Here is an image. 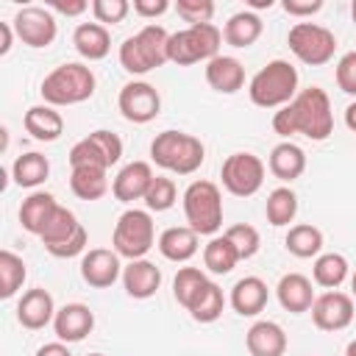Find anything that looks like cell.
Wrapping results in <instances>:
<instances>
[{
    "label": "cell",
    "instance_id": "cell-4",
    "mask_svg": "<svg viewBox=\"0 0 356 356\" xmlns=\"http://www.w3.org/2000/svg\"><path fill=\"white\" fill-rule=\"evenodd\" d=\"M150 159L175 175H192L206 159V147L197 136L184 131H161L150 142Z\"/></svg>",
    "mask_w": 356,
    "mask_h": 356
},
{
    "label": "cell",
    "instance_id": "cell-23",
    "mask_svg": "<svg viewBox=\"0 0 356 356\" xmlns=\"http://www.w3.org/2000/svg\"><path fill=\"white\" fill-rule=\"evenodd\" d=\"M206 83L220 95H234L245 86V67L234 56H214L206 64Z\"/></svg>",
    "mask_w": 356,
    "mask_h": 356
},
{
    "label": "cell",
    "instance_id": "cell-9",
    "mask_svg": "<svg viewBox=\"0 0 356 356\" xmlns=\"http://www.w3.org/2000/svg\"><path fill=\"white\" fill-rule=\"evenodd\" d=\"M39 239H42V245H44V250L50 256H56V259H72V256H78V253L86 250L89 234H86V228L78 222V217L70 209L58 206L56 214L50 217V222L44 225V231H42Z\"/></svg>",
    "mask_w": 356,
    "mask_h": 356
},
{
    "label": "cell",
    "instance_id": "cell-21",
    "mask_svg": "<svg viewBox=\"0 0 356 356\" xmlns=\"http://www.w3.org/2000/svg\"><path fill=\"white\" fill-rule=\"evenodd\" d=\"M275 298H278V303H281L284 312L303 314V312L312 309V303H314L317 295H314V286H312V281L306 275L286 273V275H281V281L275 286Z\"/></svg>",
    "mask_w": 356,
    "mask_h": 356
},
{
    "label": "cell",
    "instance_id": "cell-38",
    "mask_svg": "<svg viewBox=\"0 0 356 356\" xmlns=\"http://www.w3.org/2000/svg\"><path fill=\"white\" fill-rule=\"evenodd\" d=\"M206 281H209V278H206V273H203L200 267H181V270L175 273V278H172V295H175V300H178L184 309H189L192 298L200 292V286H203Z\"/></svg>",
    "mask_w": 356,
    "mask_h": 356
},
{
    "label": "cell",
    "instance_id": "cell-41",
    "mask_svg": "<svg viewBox=\"0 0 356 356\" xmlns=\"http://www.w3.org/2000/svg\"><path fill=\"white\" fill-rule=\"evenodd\" d=\"M70 167H103V170H108L106 159L100 156V150L92 145L89 136L78 139V142L70 147Z\"/></svg>",
    "mask_w": 356,
    "mask_h": 356
},
{
    "label": "cell",
    "instance_id": "cell-24",
    "mask_svg": "<svg viewBox=\"0 0 356 356\" xmlns=\"http://www.w3.org/2000/svg\"><path fill=\"white\" fill-rule=\"evenodd\" d=\"M58 206H61V203H58L50 192L36 189V192H31V195L22 200V206H19V225H22L28 234L42 236L44 225L50 222V217L56 214Z\"/></svg>",
    "mask_w": 356,
    "mask_h": 356
},
{
    "label": "cell",
    "instance_id": "cell-39",
    "mask_svg": "<svg viewBox=\"0 0 356 356\" xmlns=\"http://www.w3.org/2000/svg\"><path fill=\"white\" fill-rule=\"evenodd\" d=\"M178 200V189H175V181L167 178V175H156L147 195H145V206L147 211H167L172 209Z\"/></svg>",
    "mask_w": 356,
    "mask_h": 356
},
{
    "label": "cell",
    "instance_id": "cell-56",
    "mask_svg": "<svg viewBox=\"0 0 356 356\" xmlns=\"http://www.w3.org/2000/svg\"><path fill=\"white\" fill-rule=\"evenodd\" d=\"M86 356H103V353H86Z\"/></svg>",
    "mask_w": 356,
    "mask_h": 356
},
{
    "label": "cell",
    "instance_id": "cell-36",
    "mask_svg": "<svg viewBox=\"0 0 356 356\" xmlns=\"http://www.w3.org/2000/svg\"><path fill=\"white\" fill-rule=\"evenodd\" d=\"M264 214H267V222L281 228V225H289L298 214V195L289 189V186H275L270 195H267V203H264Z\"/></svg>",
    "mask_w": 356,
    "mask_h": 356
},
{
    "label": "cell",
    "instance_id": "cell-29",
    "mask_svg": "<svg viewBox=\"0 0 356 356\" xmlns=\"http://www.w3.org/2000/svg\"><path fill=\"white\" fill-rule=\"evenodd\" d=\"M261 31H264L261 17L245 8V11H236V14L228 17V22L222 28V39L231 47H250L261 36Z\"/></svg>",
    "mask_w": 356,
    "mask_h": 356
},
{
    "label": "cell",
    "instance_id": "cell-19",
    "mask_svg": "<svg viewBox=\"0 0 356 356\" xmlns=\"http://www.w3.org/2000/svg\"><path fill=\"white\" fill-rule=\"evenodd\" d=\"M122 286L134 300H147L161 286V270L147 259H134L122 267Z\"/></svg>",
    "mask_w": 356,
    "mask_h": 356
},
{
    "label": "cell",
    "instance_id": "cell-31",
    "mask_svg": "<svg viewBox=\"0 0 356 356\" xmlns=\"http://www.w3.org/2000/svg\"><path fill=\"white\" fill-rule=\"evenodd\" d=\"M70 189L81 200H100L108 192V170H103V167H72Z\"/></svg>",
    "mask_w": 356,
    "mask_h": 356
},
{
    "label": "cell",
    "instance_id": "cell-45",
    "mask_svg": "<svg viewBox=\"0 0 356 356\" xmlns=\"http://www.w3.org/2000/svg\"><path fill=\"white\" fill-rule=\"evenodd\" d=\"M337 86H339L345 95H353V97H356V50L345 53V56L337 61Z\"/></svg>",
    "mask_w": 356,
    "mask_h": 356
},
{
    "label": "cell",
    "instance_id": "cell-34",
    "mask_svg": "<svg viewBox=\"0 0 356 356\" xmlns=\"http://www.w3.org/2000/svg\"><path fill=\"white\" fill-rule=\"evenodd\" d=\"M239 261V253L236 248L228 242V236H211L203 248V267L211 273V275H228Z\"/></svg>",
    "mask_w": 356,
    "mask_h": 356
},
{
    "label": "cell",
    "instance_id": "cell-44",
    "mask_svg": "<svg viewBox=\"0 0 356 356\" xmlns=\"http://www.w3.org/2000/svg\"><path fill=\"white\" fill-rule=\"evenodd\" d=\"M89 139H92V145L100 150V156L106 159V164H108V167H111V164H117V161L122 159V139H120L114 131L97 128V131H92V134H89Z\"/></svg>",
    "mask_w": 356,
    "mask_h": 356
},
{
    "label": "cell",
    "instance_id": "cell-18",
    "mask_svg": "<svg viewBox=\"0 0 356 356\" xmlns=\"http://www.w3.org/2000/svg\"><path fill=\"white\" fill-rule=\"evenodd\" d=\"M153 178H156V175H153V170H150L147 161H131V164H125V167L117 172V178L111 181V192H114V197H117L120 203L145 200V195H147Z\"/></svg>",
    "mask_w": 356,
    "mask_h": 356
},
{
    "label": "cell",
    "instance_id": "cell-40",
    "mask_svg": "<svg viewBox=\"0 0 356 356\" xmlns=\"http://www.w3.org/2000/svg\"><path fill=\"white\" fill-rule=\"evenodd\" d=\"M225 236H228V242L236 248L239 261L256 256L259 248H261V236H259V231H256L250 222H236V225H231V228L225 231Z\"/></svg>",
    "mask_w": 356,
    "mask_h": 356
},
{
    "label": "cell",
    "instance_id": "cell-42",
    "mask_svg": "<svg viewBox=\"0 0 356 356\" xmlns=\"http://www.w3.org/2000/svg\"><path fill=\"white\" fill-rule=\"evenodd\" d=\"M131 8L134 6L128 0H95L92 3V14H95V19L100 25H117V22H122Z\"/></svg>",
    "mask_w": 356,
    "mask_h": 356
},
{
    "label": "cell",
    "instance_id": "cell-17",
    "mask_svg": "<svg viewBox=\"0 0 356 356\" xmlns=\"http://www.w3.org/2000/svg\"><path fill=\"white\" fill-rule=\"evenodd\" d=\"M92 328H95V312L86 303H64L56 312L53 331L58 342H81L92 334Z\"/></svg>",
    "mask_w": 356,
    "mask_h": 356
},
{
    "label": "cell",
    "instance_id": "cell-50",
    "mask_svg": "<svg viewBox=\"0 0 356 356\" xmlns=\"http://www.w3.org/2000/svg\"><path fill=\"white\" fill-rule=\"evenodd\" d=\"M36 356H72V353H70L67 342H47L36 350Z\"/></svg>",
    "mask_w": 356,
    "mask_h": 356
},
{
    "label": "cell",
    "instance_id": "cell-49",
    "mask_svg": "<svg viewBox=\"0 0 356 356\" xmlns=\"http://www.w3.org/2000/svg\"><path fill=\"white\" fill-rule=\"evenodd\" d=\"M14 25L11 22H0V56H6L11 50V42H14Z\"/></svg>",
    "mask_w": 356,
    "mask_h": 356
},
{
    "label": "cell",
    "instance_id": "cell-54",
    "mask_svg": "<svg viewBox=\"0 0 356 356\" xmlns=\"http://www.w3.org/2000/svg\"><path fill=\"white\" fill-rule=\"evenodd\" d=\"M350 292H353V295H350V298H356V273H353V275H350Z\"/></svg>",
    "mask_w": 356,
    "mask_h": 356
},
{
    "label": "cell",
    "instance_id": "cell-53",
    "mask_svg": "<svg viewBox=\"0 0 356 356\" xmlns=\"http://www.w3.org/2000/svg\"><path fill=\"white\" fill-rule=\"evenodd\" d=\"M345 356H356V339H350V342H348V348H345Z\"/></svg>",
    "mask_w": 356,
    "mask_h": 356
},
{
    "label": "cell",
    "instance_id": "cell-20",
    "mask_svg": "<svg viewBox=\"0 0 356 356\" xmlns=\"http://www.w3.org/2000/svg\"><path fill=\"white\" fill-rule=\"evenodd\" d=\"M286 345L284 328L273 320H256L245 334V348L250 356H284Z\"/></svg>",
    "mask_w": 356,
    "mask_h": 356
},
{
    "label": "cell",
    "instance_id": "cell-6",
    "mask_svg": "<svg viewBox=\"0 0 356 356\" xmlns=\"http://www.w3.org/2000/svg\"><path fill=\"white\" fill-rule=\"evenodd\" d=\"M220 42H222V31L214 22L189 25L184 31L170 33L167 58L178 67H189V64H197V61L209 64L214 56H220Z\"/></svg>",
    "mask_w": 356,
    "mask_h": 356
},
{
    "label": "cell",
    "instance_id": "cell-13",
    "mask_svg": "<svg viewBox=\"0 0 356 356\" xmlns=\"http://www.w3.org/2000/svg\"><path fill=\"white\" fill-rule=\"evenodd\" d=\"M117 106H120V114L134 122V125H145L150 120L159 117L161 111V97L156 92L153 83L147 81H131L120 89V97H117Z\"/></svg>",
    "mask_w": 356,
    "mask_h": 356
},
{
    "label": "cell",
    "instance_id": "cell-22",
    "mask_svg": "<svg viewBox=\"0 0 356 356\" xmlns=\"http://www.w3.org/2000/svg\"><path fill=\"white\" fill-rule=\"evenodd\" d=\"M267 298H270V289L267 284L259 278V275H245L239 278L234 286H231V309L242 317H256L259 312H264L267 306Z\"/></svg>",
    "mask_w": 356,
    "mask_h": 356
},
{
    "label": "cell",
    "instance_id": "cell-3",
    "mask_svg": "<svg viewBox=\"0 0 356 356\" xmlns=\"http://www.w3.org/2000/svg\"><path fill=\"white\" fill-rule=\"evenodd\" d=\"M248 95L259 108H284L298 95V70L284 58H273L250 78Z\"/></svg>",
    "mask_w": 356,
    "mask_h": 356
},
{
    "label": "cell",
    "instance_id": "cell-2",
    "mask_svg": "<svg viewBox=\"0 0 356 356\" xmlns=\"http://www.w3.org/2000/svg\"><path fill=\"white\" fill-rule=\"evenodd\" d=\"M95 72L81 64V61H67V64H58L53 72L44 75L42 86H39V95L47 106H75V103H83L95 95Z\"/></svg>",
    "mask_w": 356,
    "mask_h": 356
},
{
    "label": "cell",
    "instance_id": "cell-30",
    "mask_svg": "<svg viewBox=\"0 0 356 356\" xmlns=\"http://www.w3.org/2000/svg\"><path fill=\"white\" fill-rule=\"evenodd\" d=\"M47 175H50V161H47V156H42L36 150L17 156L11 164V178L22 189H36L39 184L47 181Z\"/></svg>",
    "mask_w": 356,
    "mask_h": 356
},
{
    "label": "cell",
    "instance_id": "cell-48",
    "mask_svg": "<svg viewBox=\"0 0 356 356\" xmlns=\"http://www.w3.org/2000/svg\"><path fill=\"white\" fill-rule=\"evenodd\" d=\"M47 8L58 11V14H67V17H78L89 8L86 0H47Z\"/></svg>",
    "mask_w": 356,
    "mask_h": 356
},
{
    "label": "cell",
    "instance_id": "cell-46",
    "mask_svg": "<svg viewBox=\"0 0 356 356\" xmlns=\"http://www.w3.org/2000/svg\"><path fill=\"white\" fill-rule=\"evenodd\" d=\"M281 8L289 14V17H312L323 8V0H284Z\"/></svg>",
    "mask_w": 356,
    "mask_h": 356
},
{
    "label": "cell",
    "instance_id": "cell-55",
    "mask_svg": "<svg viewBox=\"0 0 356 356\" xmlns=\"http://www.w3.org/2000/svg\"><path fill=\"white\" fill-rule=\"evenodd\" d=\"M350 17H353V22H356V0H353V6H350Z\"/></svg>",
    "mask_w": 356,
    "mask_h": 356
},
{
    "label": "cell",
    "instance_id": "cell-12",
    "mask_svg": "<svg viewBox=\"0 0 356 356\" xmlns=\"http://www.w3.org/2000/svg\"><path fill=\"white\" fill-rule=\"evenodd\" d=\"M14 33L22 44L28 47H47L53 44L56 33H58V25H56V17L47 6H25L17 11L14 17Z\"/></svg>",
    "mask_w": 356,
    "mask_h": 356
},
{
    "label": "cell",
    "instance_id": "cell-26",
    "mask_svg": "<svg viewBox=\"0 0 356 356\" xmlns=\"http://www.w3.org/2000/svg\"><path fill=\"white\" fill-rule=\"evenodd\" d=\"M72 44H75L78 56H83L86 61H100L111 50V33L100 22H81L72 31Z\"/></svg>",
    "mask_w": 356,
    "mask_h": 356
},
{
    "label": "cell",
    "instance_id": "cell-5",
    "mask_svg": "<svg viewBox=\"0 0 356 356\" xmlns=\"http://www.w3.org/2000/svg\"><path fill=\"white\" fill-rule=\"evenodd\" d=\"M167 42L170 33L161 25H145L139 33L128 36L120 44V64L131 75H145L156 67H161L167 58Z\"/></svg>",
    "mask_w": 356,
    "mask_h": 356
},
{
    "label": "cell",
    "instance_id": "cell-43",
    "mask_svg": "<svg viewBox=\"0 0 356 356\" xmlns=\"http://www.w3.org/2000/svg\"><path fill=\"white\" fill-rule=\"evenodd\" d=\"M175 11L184 22L189 25H203V22H211L214 17V3L211 0H178L175 3Z\"/></svg>",
    "mask_w": 356,
    "mask_h": 356
},
{
    "label": "cell",
    "instance_id": "cell-27",
    "mask_svg": "<svg viewBox=\"0 0 356 356\" xmlns=\"http://www.w3.org/2000/svg\"><path fill=\"white\" fill-rule=\"evenodd\" d=\"M22 125L36 142H56L64 134V117L47 103L44 106H31L22 117Z\"/></svg>",
    "mask_w": 356,
    "mask_h": 356
},
{
    "label": "cell",
    "instance_id": "cell-37",
    "mask_svg": "<svg viewBox=\"0 0 356 356\" xmlns=\"http://www.w3.org/2000/svg\"><path fill=\"white\" fill-rule=\"evenodd\" d=\"M28 278V267L22 261V256L11 253V250H0V298L8 300L19 292V286Z\"/></svg>",
    "mask_w": 356,
    "mask_h": 356
},
{
    "label": "cell",
    "instance_id": "cell-32",
    "mask_svg": "<svg viewBox=\"0 0 356 356\" xmlns=\"http://www.w3.org/2000/svg\"><path fill=\"white\" fill-rule=\"evenodd\" d=\"M222 309H225V295H222V289H220L214 281H206V284L200 286V292L192 298V303H189L186 312L192 314L195 323H214V320H220Z\"/></svg>",
    "mask_w": 356,
    "mask_h": 356
},
{
    "label": "cell",
    "instance_id": "cell-35",
    "mask_svg": "<svg viewBox=\"0 0 356 356\" xmlns=\"http://www.w3.org/2000/svg\"><path fill=\"white\" fill-rule=\"evenodd\" d=\"M348 273H350V264L342 253H320L312 267V278L323 289H337L339 284H345Z\"/></svg>",
    "mask_w": 356,
    "mask_h": 356
},
{
    "label": "cell",
    "instance_id": "cell-14",
    "mask_svg": "<svg viewBox=\"0 0 356 356\" xmlns=\"http://www.w3.org/2000/svg\"><path fill=\"white\" fill-rule=\"evenodd\" d=\"M309 312H312V323L320 331H342L353 323V314H356L353 298L339 289H328V292L317 295Z\"/></svg>",
    "mask_w": 356,
    "mask_h": 356
},
{
    "label": "cell",
    "instance_id": "cell-15",
    "mask_svg": "<svg viewBox=\"0 0 356 356\" xmlns=\"http://www.w3.org/2000/svg\"><path fill=\"white\" fill-rule=\"evenodd\" d=\"M81 278L95 289H108L117 278H122V264L117 250L108 248H92L81 259Z\"/></svg>",
    "mask_w": 356,
    "mask_h": 356
},
{
    "label": "cell",
    "instance_id": "cell-51",
    "mask_svg": "<svg viewBox=\"0 0 356 356\" xmlns=\"http://www.w3.org/2000/svg\"><path fill=\"white\" fill-rule=\"evenodd\" d=\"M345 125L356 134V100H353V103H348V108H345Z\"/></svg>",
    "mask_w": 356,
    "mask_h": 356
},
{
    "label": "cell",
    "instance_id": "cell-33",
    "mask_svg": "<svg viewBox=\"0 0 356 356\" xmlns=\"http://www.w3.org/2000/svg\"><path fill=\"white\" fill-rule=\"evenodd\" d=\"M286 250L298 259H317L320 250H323V231L312 222H300V225H292L286 231V239H284Z\"/></svg>",
    "mask_w": 356,
    "mask_h": 356
},
{
    "label": "cell",
    "instance_id": "cell-25",
    "mask_svg": "<svg viewBox=\"0 0 356 356\" xmlns=\"http://www.w3.org/2000/svg\"><path fill=\"white\" fill-rule=\"evenodd\" d=\"M267 167H270V172H273L278 181L292 184V181L300 178L303 170H306V153H303L300 145H295V142H289V139H286V142H278V145L270 150Z\"/></svg>",
    "mask_w": 356,
    "mask_h": 356
},
{
    "label": "cell",
    "instance_id": "cell-10",
    "mask_svg": "<svg viewBox=\"0 0 356 356\" xmlns=\"http://www.w3.org/2000/svg\"><path fill=\"white\" fill-rule=\"evenodd\" d=\"M286 44L298 56V61H303L309 67H323V64H328L334 58L337 36L325 25H317V22H295L289 28Z\"/></svg>",
    "mask_w": 356,
    "mask_h": 356
},
{
    "label": "cell",
    "instance_id": "cell-52",
    "mask_svg": "<svg viewBox=\"0 0 356 356\" xmlns=\"http://www.w3.org/2000/svg\"><path fill=\"white\" fill-rule=\"evenodd\" d=\"M273 6H275L273 0H248V11H253V14H256L259 8H273Z\"/></svg>",
    "mask_w": 356,
    "mask_h": 356
},
{
    "label": "cell",
    "instance_id": "cell-28",
    "mask_svg": "<svg viewBox=\"0 0 356 356\" xmlns=\"http://www.w3.org/2000/svg\"><path fill=\"white\" fill-rule=\"evenodd\" d=\"M197 239L189 225H172L159 234V250L167 261H189L197 253Z\"/></svg>",
    "mask_w": 356,
    "mask_h": 356
},
{
    "label": "cell",
    "instance_id": "cell-16",
    "mask_svg": "<svg viewBox=\"0 0 356 356\" xmlns=\"http://www.w3.org/2000/svg\"><path fill=\"white\" fill-rule=\"evenodd\" d=\"M56 312L58 309L53 303V295L42 286H33V289L22 292V298L17 303V323L28 331H39L56 320Z\"/></svg>",
    "mask_w": 356,
    "mask_h": 356
},
{
    "label": "cell",
    "instance_id": "cell-11",
    "mask_svg": "<svg viewBox=\"0 0 356 356\" xmlns=\"http://www.w3.org/2000/svg\"><path fill=\"white\" fill-rule=\"evenodd\" d=\"M220 178L225 192H231L234 197H250L264 184V161L248 150L231 153L220 167Z\"/></svg>",
    "mask_w": 356,
    "mask_h": 356
},
{
    "label": "cell",
    "instance_id": "cell-7",
    "mask_svg": "<svg viewBox=\"0 0 356 356\" xmlns=\"http://www.w3.org/2000/svg\"><path fill=\"white\" fill-rule=\"evenodd\" d=\"M184 217L197 236H214L222 225V195L211 181H192L184 189Z\"/></svg>",
    "mask_w": 356,
    "mask_h": 356
},
{
    "label": "cell",
    "instance_id": "cell-8",
    "mask_svg": "<svg viewBox=\"0 0 356 356\" xmlns=\"http://www.w3.org/2000/svg\"><path fill=\"white\" fill-rule=\"evenodd\" d=\"M156 242V228H153V217L147 209H128L120 214L114 234H111V245L117 250V256L134 261V259H145V253L153 248Z\"/></svg>",
    "mask_w": 356,
    "mask_h": 356
},
{
    "label": "cell",
    "instance_id": "cell-1",
    "mask_svg": "<svg viewBox=\"0 0 356 356\" xmlns=\"http://www.w3.org/2000/svg\"><path fill=\"white\" fill-rule=\"evenodd\" d=\"M273 131L284 139L303 134L312 142H325L334 134V111L325 89L306 86L295 95L292 103L273 114Z\"/></svg>",
    "mask_w": 356,
    "mask_h": 356
},
{
    "label": "cell",
    "instance_id": "cell-47",
    "mask_svg": "<svg viewBox=\"0 0 356 356\" xmlns=\"http://www.w3.org/2000/svg\"><path fill=\"white\" fill-rule=\"evenodd\" d=\"M134 11L142 19H156L164 11H170V0H134Z\"/></svg>",
    "mask_w": 356,
    "mask_h": 356
}]
</instances>
